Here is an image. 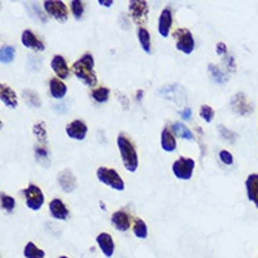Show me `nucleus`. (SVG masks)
<instances>
[{
	"label": "nucleus",
	"instance_id": "19",
	"mask_svg": "<svg viewBox=\"0 0 258 258\" xmlns=\"http://www.w3.org/2000/svg\"><path fill=\"white\" fill-rule=\"evenodd\" d=\"M245 188H247V196L258 209V174L248 175L245 181Z\"/></svg>",
	"mask_w": 258,
	"mask_h": 258
},
{
	"label": "nucleus",
	"instance_id": "7",
	"mask_svg": "<svg viewBox=\"0 0 258 258\" xmlns=\"http://www.w3.org/2000/svg\"><path fill=\"white\" fill-rule=\"evenodd\" d=\"M24 198H26V203L27 208L31 210H40L41 209L42 203H44V195L42 190L35 185H30L27 189H24Z\"/></svg>",
	"mask_w": 258,
	"mask_h": 258
},
{
	"label": "nucleus",
	"instance_id": "11",
	"mask_svg": "<svg viewBox=\"0 0 258 258\" xmlns=\"http://www.w3.org/2000/svg\"><path fill=\"white\" fill-rule=\"evenodd\" d=\"M58 183L61 185V188L67 192V194H71L77 189V178L75 175L72 174V171L70 169H63L62 172L58 174Z\"/></svg>",
	"mask_w": 258,
	"mask_h": 258
},
{
	"label": "nucleus",
	"instance_id": "9",
	"mask_svg": "<svg viewBox=\"0 0 258 258\" xmlns=\"http://www.w3.org/2000/svg\"><path fill=\"white\" fill-rule=\"evenodd\" d=\"M231 106L233 110L240 114V116H250L252 113V106L247 102V98L244 96V93H237L234 95V98L231 99Z\"/></svg>",
	"mask_w": 258,
	"mask_h": 258
},
{
	"label": "nucleus",
	"instance_id": "10",
	"mask_svg": "<svg viewBox=\"0 0 258 258\" xmlns=\"http://www.w3.org/2000/svg\"><path fill=\"white\" fill-rule=\"evenodd\" d=\"M67 134H68L70 139L81 141L88 134V126L85 124L82 120H74V121H71L70 124L67 126Z\"/></svg>",
	"mask_w": 258,
	"mask_h": 258
},
{
	"label": "nucleus",
	"instance_id": "42",
	"mask_svg": "<svg viewBox=\"0 0 258 258\" xmlns=\"http://www.w3.org/2000/svg\"><path fill=\"white\" fill-rule=\"evenodd\" d=\"M59 258H68V257H65V255H61V257H59Z\"/></svg>",
	"mask_w": 258,
	"mask_h": 258
},
{
	"label": "nucleus",
	"instance_id": "27",
	"mask_svg": "<svg viewBox=\"0 0 258 258\" xmlns=\"http://www.w3.org/2000/svg\"><path fill=\"white\" fill-rule=\"evenodd\" d=\"M109 96H110V91H109V88H105V86L98 88V89H95V91L92 92V98L95 99L98 103H105V102H107Z\"/></svg>",
	"mask_w": 258,
	"mask_h": 258
},
{
	"label": "nucleus",
	"instance_id": "38",
	"mask_svg": "<svg viewBox=\"0 0 258 258\" xmlns=\"http://www.w3.org/2000/svg\"><path fill=\"white\" fill-rule=\"evenodd\" d=\"M226 65H227V70H236V65H234V61H233V55L226 56Z\"/></svg>",
	"mask_w": 258,
	"mask_h": 258
},
{
	"label": "nucleus",
	"instance_id": "6",
	"mask_svg": "<svg viewBox=\"0 0 258 258\" xmlns=\"http://www.w3.org/2000/svg\"><path fill=\"white\" fill-rule=\"evenodd\" d=\"M44 10L59 23H65L68 20V9H67V5L63 2L47 0V2H44Z\"/></svg>",
	"mask_w": 258,
	"mask_h": 258
},
{
	"label": "nucleus",
	"instance_id": "24",
	"mask_svg": "<svg viewBox=\"0 0 258 258\" xmlns=\"http://www.w3.org/2000/svg\"><path fill=\"white\" fill-rule=\"evenodd\" d=\"M44 255H45V252L31 241L24 247V257L26 258H44Z\"/></svg>",
	"mask_w": 258,
	"mask_h": 258
},
{
	"label": "nucleus",
	"instance_id": "16",
	"mask_svg": "<svg viewBox=\"0 0 258 258\" xmlns=\"http://www.w3.org/2000/svg\"><path fill=\"white\" fill-rule=\"evenodd\" d=\"M21 42L27 48H33L34 51H44V44H42V41L38 40L34 35V33L30 31V30H24L23 31V34H21Z\"/></svg>",
	"mask_w": 258,
	"mask_h": 258
},
{
	"label": "nucleus",
	"instance_id": "5",
	"mask_svg": "<svg viewBox=\"0 0 258 258\" xmlns=\"http://www.w3.org/2000/svg\"><path fill=\"white\" fill-rule=\"evenodd\" d=\"M194 169H195V161L192 158L181 157L172 164V172L178 179H185V181L190 179L192 174H194Z\"/></svg>",
	"mask_w": 258,
	"mask_h": 258
},
{
	"label": "nucleus",
	"instance_id": "8",
	"mask_svg": "<svg viewBox=\"0 0 258 258\" xmlns=\"http://www.w3.org/2000/svg\"><path fill=\"white\" fill-rule=\"evenodd\" d=\"M128 12L132 14L133 20L136 24L141 26L143 23L147 21L148 16V3L147 2H140V0H133L128 3Z\"/></svg>",
	"mask_w": 258,
	"mask_h": 258
},
{
	"label": "nucleus",
	"instance_id": "23",
	"mask_svg": "<svg viewBox=\"0 0 258 258\" xmlns=\"http://www.w3.org/2000/svg\"><path fill=\"white\" fill-rule=\"evenodd\" d=\"M172 130H174L175 134H176L178 137H181V139L189 140V141H194V139H195L192 132H190L186 126H183L182 123H174V124H172Z\"/></svg>",
	"mask_w": 258,
	"mask_h": 258
},
{
	"label": "nucleus",
	"instance_id": "12",
	"mask_svg": "<svg viewBox=\"0 0 258 258\" xmlns=\"http://www.w3.org/2000/svg\"><path fill=\"white\" fill-rule=\"evenodd\" d=\"M113 226L120 231H127L132 224V217L124 210H117L112 215Z\"/></svg>",
	"mask_w": 258,
	"mask_h": 258
},
{
	"label": "nucleus",
	"instance_id": "21",
	"mask_svg": "<svg viewBox=\"0 0 258 258\" xmlns=\"http://www.w3.org/2000/svg\"><path fill=\"white\" fill-rule=\"evenodd\" d=\"M49 92L54 99H62L67 95V85L59 78H52L49 81Z\"/></svg>",
	"mask_w": 258,
	"mask_h": 258
},
{
	"label": "nucleus",
	"instance_id": "41",
	"mask_svg": "<svg viewBox=\"0 0 258 258\" xmlns=\"http://www.w3.org/2000/svg\"><path fill=\"white\" fill-rule=\"evenodd\" d=\"M141 98H143V91H139V92H137V99L140 100Z\"/></svg>",
	"mask_w": 258,
	"mask_h": 258
},
{
	"label": "nucleus",
	"instance_id": "3",
	"mask_svg": "<svg viewBox=\"0 0 258 258\" xmlns=\"http://www.w3.org/2000/svg\"><path fill=\"white\" fill-rule=\"evenodd\" d=\"M96 175H98L99 181L107 185V186L116 189V190H123L124 189V182L121 179V176L117 174V171H114L112 168H98Z\"/></svg>",
	"mask_w": 258,
	"mask_h": 258
},
{
	"label": "nucleus",
	"instance_id": "2",
	"mask_svg": "<svg viewBox=\"0 0 258 258\" xmlns=\"http://www.w3.org/2000/svg\"><path fill=\"white\" fill-rule=\"evenodd\" d=\"M117 147H119L124 168L128 172H134L139 167V157H137V151L133 146V143L127 139L126 136L120 134L117 137Z\"/></svg>",
	"mask_w": 258,
	"mask_h": 258
},
{
	"label": "nucleus",
	"instance_id": "13",
	"mask_svg": "<svg viewBox=\"0 0 258 258\" xmlns=\"http://www.w3.org/2000/svg\"><path fill=\"white\" fill-rule=\"evenodd\" d=\"M51 68L52 71L55 72L56 78H59L61 81L62 79H67V78L70 77V68H68V65H67V61H65V58L61 55H55L52 58V61H51Z\"/></svg>",
	"mask_w": 258,
	"mask_h": 258
},
{
	"label": "nucleus",
	"instance_id": "15",
	"mask_svg": "<svg viewBox=\"0 0 258 258\" xmlns=\"http://www.w3.org/2000/svg\"><path fill=\"white\" fill-rule=\"evenodd\" d=\"M172 26V13L171 9H164L160 14V20H158V31L162 37L169 35V30Z\"/></svg>",
	"mask_w": 258,
	"mask_h": 258
},
{
	"label": "nucleus",
	"instance_id": "1",
	"mask_svg": "<svg viewBox=\"0 0 258 258\" xmlns=\"http://www.w3.org/2000/svg\"><path fill=\"white\" fill-rule=\"evenodd\" d=\"M72 71L75 77L84 82L86 86H95L98 84V78L95 74V59L91 54H85L77 62L72 65Z\"/></svg>",
	"mask_w": 258,
	"mask_h": 258
},
{
	"label": "nucleus",
	"instance_id": "14",
	"mask_svg": "<svg viewBox=\"0 0 258 258\" xmlns=\"http://www.w3.org/2000/svg\"><path fill=\"white\" fill-rule=\"evenodd\" d=\"M49 212L54 219L58 220H67L70 217V210L65 206V203L61 199H54L49 203Z\"/></svg>",
	"mask_w": 258,
	"mask_h": 258
},
{
	"label": "nucleus",
	"instance_id": "25",
	"mask_svg": "<svg viewBox=\"0 0 258 258\" xmlns=\"http://www.w3.org/2000/svg\"><path fill=\"white\" fill-rule=\"evenodd\" d=\"M23 98L27 102L28 105L33 106V107H40L41 106V99L38 96V93L31 89H27V91L23 92Z\"/></svg>",
	"mask_w": 258,
	"mask_h": 258
},
{
	"label": "nucleus",
	"instance_id": "26",
	"mask_svg": "<svg viewBox=\"0 0 258 258\" xmlns=\"http://www.w3.org/2000/svg\"><path fill=\"white\" fill-rule=\"evenodd\" d=\"M35 158L42 167H49V153L44 147H35Z\"/></svg>",
	"mask_w": 258,
	"mask_h": 258
},
{
	"label": "nucleus",
	"instance_id": "29",
	"mask_svg": "<svg viewBox=\"0 0 258 258\" xmlns=\"http://www.w3.org/2000/svg\"><path fill=\"white\" fill-rule=\"evenodd\" d=\"M33 133H34V136L38 139V141H41L42 144H45L47 143V128H45V123H35L34 126H33Z\"/></svg>",
	"mask_w": 258,
	"mask_h": 258
},
{
	"label": "nucleus",
	"instance_id": "36",
	"mask_svg": "<svg viewBox=\"0 0 258 258\" xmlns=\"http://www.w3.org/2000/svg\"><path fill=\"white\" fill-rule=\"evenodd\" d=\"M219 157H220L222 162L226 164V165H231V164H233V155H231L227 150H222L220 154H219Z\"/></svg>",
	"mask_w": 258,
	"mask_h": 258
},
{
	"label": "nucleus",
	"instance_id": "31",
	"mask_svg": "<svg viewBox=\"0 0 258 258\" xmlns=\"http://www.w3.org/2000/svg\"><path fill=\"white\" fill-rule=\"evenodd\" d=\"M209 72H210V75H212V78L216 81L217 84H226V82H227V79H229L227 75H224L223 72L219 70L216 65H213V63H210L209 65Z\"/></svg>",
	"mask_w": 258,
	"mask_h": 258
},
{
	"label": "nucleus",
	"instance_id": "32",
	"mask_svg": "<svg viewBox=\"0 0 258 258\" xmlns=\"http://www.w3.org/2000/svg\"><path fill=\"white\" fill-rule=\"evenodd\" d=\"M71 10H72V14L74 17L79 20L82 16H84V3L79 2V0H72L71 2Z\"/></svg>",
	"mask_w": 258,
	"mask_h": 258
},
{
	"label": "nucleus",
	"instance_id": "33",
	"mask_svg": "<svg viewBox=\"0 0 258 258\" xmlns=\"http://www.w3.org/2000/svg\"><path fill=\"white\" fill-rule=\"evenodd\" d=\"M199 114H201V117H202L205 121L210 123V121L213 120V117H215V110H213L210 106L203 105L202 107H201V112H199Z\"/></svg>",
	"mask_w": 258,
	"mask_h": 258
},
{
	"label": "nucleus",
	"instance_id": "22",
	"mask_svg": "<svg viewBox=\"0 0 258 258\" xmlns=\"http://www.w3.org/2000/svg\"><path fill=\"white\" fill-rule=\"evenodd\" d=\"M137 35H139V41L141 44L143 49L146 52H151V37H150V33L148 30H146L144 27H139L137 30Z\"/></svg>",
	"mask_w": 258,
	"mask_h": 258
},
{
	"label": "nucleus",
	"instance_id": "39",
	"mask_svg": "<svg viewBox=\"0 0 258 258\" xmlns=\"http://www.w3.org/2000/svg\"><path fill=\"white\" fill-rule=\"evenodd\" d=\"M190 109L189 107H185V110H182L181 112V116H182V119H185V120H189L190 119Z\"/></svg>",
	"mask_w": 258,
	"mask_h": 258
},
{
	"label": "nucleus",
	"instance_id": "30",
	"mask_svg": "<svg viewBox=\"0 0 258 258\" xmlns=\"http://www.w3.org/2000/svg\"><path fill=\"white\" fill-rule=\"evenodd\" d=\"M14 55H16V49L10 45H5L2 47V51H0V61L3 63H9L13 61Z\"/></svg>",
	"mask_w": 258,
	"mask_h": 258
},
{
	"label": "nucleus",
	"instance_id": "35",
	"mask_svg": "<svg viewBox=\"0 0 258 258\" xmlns=\"http://www.w3.org/2000/svg\"><path fill=\"white\" fill-rule=\"evenodd\" d=\"M217 128H219V133L222 134V137H223L226 141H231V143H234V140H236V137H237L234 133L230 132L229 128H226L224 126H219Z\"/></svg>",
	"mask_w": 258,
	"mask_h": 258
},
{
	"label": "nucleus",
	"instance_id": "37",
	"mask_svg": "<svg viewBox=\"0 0 258 258\" xmlns=\"http://www.w3.org/2000/svg\"><path fill=\"white\" fill-rule=\"evenodd\" d=\"M216 52L217 55H226L227 54V45L224 42H217Z\"/></svg>",
	"mask_w": 258,
	"mask_h": 258
},
{
	"label": "nucleus",
	"instance_id": "20",
	"mask_svg": "<svg viewBox=\"0 0 258 258\" xmlns=\"http://www.w3.org/2000/svg\"><path fill=\"white\" fill-rule=\"evenodd\" d=\"M161 147L167 153H172L176 148V140H175V136L172 134L169 127H165L161 133Z\"/></svg>",
	"mask_w": 258,
	"mask_h": 258
},
{
	"label": "nucleus",
	"instance_id": "17",
	"mask_svg": "<svg viewBox=\"0 0 258 258\" xmlns=\"http://www.w3.org/2000/svg\"><path fill=\"white\" fill-rule=\"evenodd\" d=\"M96 241L106 257H112L114 252V241H113L112 236L109 233H100L96 237Z\"/></svg>",
	"mask_w": 258,
	"mask_h": 258
},
{
	"label": "nucleus",
	"instance_id": "18",
	"mask_svg": "<svg viewBox=\"0 0 258 258\" xmlns=\"http://www.w3.org/2000/svg\"><path fill=\"white\" fill-rule=\"evenodd\" d=\"M0 99H2V103L6 105L7 107L10 109L17 107V95L14 93L12 88H9L5 84L0 85Z\"/></svg>",
	"mask_w": 258,
	"mask_h": 258
},
{
	"label": "nucleus",
	"instance_id": "28",
	"mask_svg": "<svg viewBox=\"0 0 258 258\" xmlns=\"http://www.w3.org/2000/svg\"><path fill=\"white\" fill-rule=\"evenodd\" d=\"M133 230H134L136 237L147 238V236H148L147 224L144 223V220H141V219H136V220H134V227H133Z\"/></svg>",
	"mask_w": 258,
	"mask_h": 258
},
{
	"label": "nucleus",
	"instance_id": "40",
	"mask_svg": "<svg viewBox=\"0 0 258 258\" xmlns=\"http://www.w3.org/2000/svg\"><path fill=\"white\" fill-rule=\"evenodd\" d=\"M99 5H102V6H106V7H110L113 5V0H107V2H105V0H99Z\"/></svg>",
	"mask_w": 258,
	"mask_h": 258
},
{
	"label": "nucleus",
	"instance_id": "34",
	"mask_svg": "<svg viewBox=\"0 0 258 258\" xmlns=\"http://www.w3.org/2000/svg\"><path fill=\"white\" fill-rule=\"evenodd\" d=\"M2 208L7 212H12V210L16 208V201H14V198L9 195H2Z\"/></svg>",
	"mask_w": 258,
	"mask_h": 258
},
{
	"label": "nucleus",
	"instance_id": "4",
	"mask_svg": "<svg viewBox=\"0 0 258 258\" xmlns=\"http://www.w3.org/2000/svg\"><path fill=\"white\" fill-rule=\"evenodd\" d=\"M175 40H176V49L183 54H192L195 49V40L194 35L188 28H178L174 33Z\"/></svg>",
	"mask_w": 258,
	"mask_h": 258
}]
</instances>
